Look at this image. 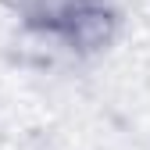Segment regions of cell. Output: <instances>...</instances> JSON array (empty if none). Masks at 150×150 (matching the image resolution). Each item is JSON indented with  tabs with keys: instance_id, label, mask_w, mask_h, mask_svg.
Returning <instances> with one entry per match:
<instances>
[{
	"instance_id": "1",
	"label": "cell",
	"mask_w": 150,
	"mask_h": 150,
	"mask_svg": "<svg viewBox=\"0 0 150 150\" xmlns=\"http://www.w3.org/2000/svg\"><path fill=\"white\" fill-rule=\"evenodd\" d=\"M14 11L32 32L54 36L75 54L111 47L122 22L111 0H14Z\"/></svg>"
}]
</instances>
